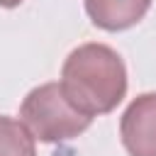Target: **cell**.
I'll use <instances>...</instances> for the list:
<instances>
[{
  "label": "cell",
  "mask_w": 156,
  "mask_h": 156,
  "mask_svg": "<svg viewBox=\"0 0 156 156\" xmlns=\"http://www.w3.org/2000/svg\"><path fill=\"white\" fill-rule=\"evenodd\" d=\"M66 98L88 117L112 112L127 95V68L122 56L105 44H80L61 68Z\"/></svg>",
  "instance_id": "cell-1"
},
{
  "label": "cell",
  "mask_w": 156,
  "mask_h": 156,
  "mask_svg": "<svg viewBox=\"0 0 156 156\" xmlns=\"http://www.w3.org/2000/svg\"><path fill=\"white\" fill-rule=\"evenodd\" d=\"M20 119L34 139L44 144H61L83 134L93 117L80 112L63 93L61 83H44L27 93L20 105Z\"/></svg>",
  "instance_id": "cell-2"
},
{
  "label": "cell",
  "mask_w": 156,
  "mask_h": 156,
  "mask_svg": "<svg viewBox=\"0 0 156 156\" xmlns=\"http://www.w3.org/2000/svg\"><path fill=\"white\" fill-rule=\"evenodd\" d=\"M151 0H85L90 22L105 32H122L134 27L149 12Z\"/></svg>",
  "instance_id": "cell-4"
},
{
  "label": "cell",
  "mask_w": 156,
  "mask_h": 156,
  "mask_svg": "<svg viewBox=\"0 0 156 156\" xmlns=\"http://www.w3.org/2000/svg\"><path fill=\"white\" fill-rule=\"evenodd\" d=\"M0 156H37L34 136L22 119L0 115Z\"/></svg>",
  "instance_id": "cell-5"
},
{
  "label": "cell",
  "mask_w": 156,
  "mask_h": 156,
  "mask_svg": "<svg viewBox=\"0 0 156 156\" xmlns=\"http://www.w3.org/2000/svg\"><path fill=\"white\" fill-rule=\"evenodd\" d=\"M119 136L129 156H156V93L129 102L119 119Z\"/></svg>",
  "instance_id": "cell-3"
},
{
  "label": "cell",
  "mask_w": 156,
  "mask_h": 156,
  "mask_svg": "<svg viewBox=\"0 0 156 156\" xmlns=\"http://www.w3.org/2000/svg\"><path fill=\"white\" fill-rule=\"evenodd\" d=\"M22 0H0V7H17Z\"/></svg>",
  "instance_id": "cell-6"
}]
</instances>
